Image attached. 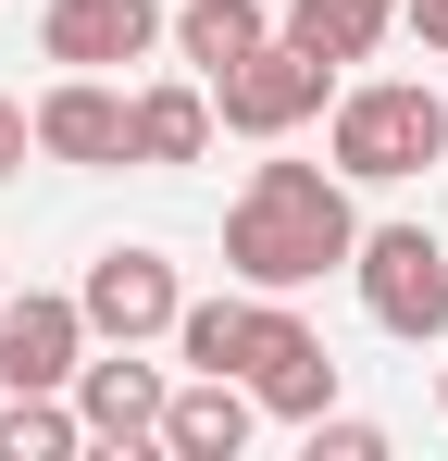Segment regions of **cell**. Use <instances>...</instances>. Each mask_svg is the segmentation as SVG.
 <instances>
[{"instance_id": "cell-10", "label": "cell", "mask_w": 448, "mask_h": 461, "mask_svg": "<svg viewBox=\"0 0 448 461\" xmlns=\"http://www.w3.org/2000/svg\"><path fill=\"white\" fill-rule=\"evenodd\" d=\"M299 300H274V287H224V300H187L175 312V362L187 375H249L262 349H274V324H287Z\"/></svg>"}, {"instance_id": "cell-12", "label": "cell", "mask_w": 448, "mask_h": 461, "mask_svg": "<svg viewBox=\"0 0 448 461\" xmlns=\"http://www.w3.org/2000/svg\"><path fill=\"white\" fill-rule=\"evenodd\" d=\"M249 399H262V411H287V424L336 411V349L311 337V312H287V324H274V349L249 362Z\"/></svg>"}, {"instance_id": "cell-4", "label": "cell", "mask_w": 448, "mask_h": 461, "mask_svg": "<svg viewBox=\"0 0 448 461\" xmlns=\"http://www.w3.org/2000/svg\"><path fill=\"white\" fill-rule=\"evenodd\" d=\"M324 100H336V63L299 50L287 25H274L249 63H224V76H212V125H237V138H299Z\"/></svg>"}, {"instance_id": "cell-13", "label": "cell", "mask_w": 448, "mask_h": 461, "mask_svg": "<svg viewBox=\"0 0 448 461\" xmlns=\"http://www.w3.org/2000/svg\"><path fill=\"white\" fill-rule=\"evenodd\" d=\"M262 38H274V13H262V0H187V13H175V63H187L200 87H212L224 63H249Z\"/></svg>"}, {"instance_id": "cell-6", "label": "cell", "mask_w": 448, "mask_h": 461, "mask_svg": "<svg viewBox=\"0 0 448 461\" xmlns=\"http://www.w3.org/2000/svg\"><path fill=\"white\" fill-rule=\"evenodd\" d=\"M38 150L75 162V175H112V162H138V87H112V76H50L38 100Z\"/></svg>"}, {"instance_id": "cell-19", "label": "cell", "mask_w": 448, "mask_h": 461, "mask_svg": "<svg viewBox=\"0 0 448 461\" xmlns=\"http://www.w3.org/2000/svg\"><path fill=\"white\" fill-rule=\"evenodd\" d=\"M399 25H411L424 50H448V0H399Z\"/></svg>"}, {"instance_id": "cell-2", "label": "cell", "mask_w": 448, "mask_h": 461, "mask_svg": "<svg viewBox=\"0 0 448 461\" xmlns=\"http://www.w3.org/2000/svg\"><path fill=\"white\" fill-rule=\"evenodd\" d=\"M324 150H336L349 187H399V175L448 162V100L424 76H362V87L324 100Z\"/></svg>"}, {"instance_id": "cell-11", "label": "cell", "mask_w": 448, "mask_h": 461, "mask_svg": "<svg viewBox=\"0 0 448 461\" xmlns=\"http://www.w3.org/2000/svg\"><path fill=\"white\" fill-rule=\"evenodd\" d=\"M249 424H262L249 375H187L175 399H162V449H175V461H237Z\"/></svg>"}, {"instance_id": "cell-7", "label": "cell", "mask_w": 448, "mask_h": 461, "mask_svg": "<svg viewBox=\"0 0 448 461\" xmlns=\"http://www.w3.org/2000/svg\"><path fill=\"white\" fill-rule=\"evenodd\" d=\"M175 38V13L162 0H50L38 13V50L63 63V76H112V63H149Z\"/></svg>"}, {"instance_id": "cell-17", "label": "cell", "mask_w": 448, "mask_h": 461, "mask_svg": "<svg viewBox=\"0 0 448 461\" xmlns=\"http://www.w3.org/2000/svg\"><path fill=\"white\" fill-rule=\"evenodd\" d=\"M311 461H386V424H362V411H311Z\"/></svg>"}, {"instance_id": "cell-20", "label": "cell", "mask_w": 448, "mask_h": 461, "mask_svg": "<svg viewBox=\"0 0 448 461\" xmlns=\"http://www.w3.org/2000/svg\"><path fill=\"white\" fill-rule=\"evenodd\" d=\"M436 424H448V362H436Z\"/></svg>"}, {"instance_id": "cell-8", "label": "cell", "mask_w": 448, "mask_h": 461, "mask_svg": "<svg viewBox=\"0 0 448 461\" xmlns=\"http://www.w3.org/2000/svg\"><path fill=\"white\" fill-rule=\"evenodd\" d=\"M100 337H87V300L75 287H13L0 300V386H75Z\"/></svg>"}, {"instance_id": "cell-9", "label": "cell", "mask_w": 448, "mask_h": 461, "mask_svg": "<svg viewBox=\"0 0 448 461\" xmlns=\"http://www.w3.org/2000/svg\"><path fill=\"white\" fill-rule=\"evenodd\" d=\"M162 362H138V349H87L75 362V411H87V437L100 449H162Z\"/></svg>"}, {"instance_id": "cell-5", "label": "cell", "mask_w": 448, "mask_h": 461, "mask_svg": "<svg viewBox=\"0 0 448 461\" xmlns=\"http://www.w3.org/2000/svg\"><path fill=\"white\" fill-rule=\"evenodd\" d=\"M87 337L100 349H149V337H175V312H187V287H175V262L149 249V237H125V249H100L87 262Z\"/></svg>"}, {"instance_id": "cell-16", "label": "cell", "mask_w": 448, "mask_h": 461, "mask_svg": "<svg viewBox=\"0 0 448 461\" xmlns=\"http://www.w3.org/2000/svg\"><path fill=\"white\" fill-rule=\"evenodd\" d=\"M386 25H399V0H287V38H299V50H324L336 76L373 63V38H386Z\"/></svg>"}, {"instance_id": "cell-3", "label": "cell", "mask_w": 448, "mask_h": 461, "mask_svg": "<svg viewBox=\"0 0 448 461\" xmlns=\"http://www.w3.org/2000/svg\"><path fill=\"white\" fill-rule=\"evenodd\" d=\"M349 287H362V312L386 324V337L436 349V337H448V237L436 225H362Z\"/></svg>"}, {"instance_id": "cell-15", "label": "cell", "mask_w": 448, "mask_h": 461, "mask_svg": "<svg viewBox=\"0 0 448 461\" xmlns=\"http://www.w3.org/2000/svg\"><path fill=\"white\" fill-rule=\"evenodd\" d=\"M200 150H212V87L200 76L138 87V162H200Z\"/></svg>"}, {"instance_id": "cell-1", "label": "cell", "mask_w": 448, "mask_h": 461, "mask_svg": "<svg viewBox=\"0 0 448 461\" xmlns=\"http://www.w3.org/2000/svg\"><path fill=\"white\" fill-rule=\"evenodd\" d=\"M349 249H362V200L336 162H249L237 175V200H224V275L237 287L299 300V287L349 275Z\"/></svg>"}, {"instance_id": "cell-21", "label": "cell", "mask_w": 448, "mask_h": 461, "mask_svg": "<svg viewBox=\"0 0 448 461\" xmlns=\"http://www.w3.org/2000/svg\"><path fill=\"white\" fill-rule=\"evenodd\" d=\"M0 300H13V275H0Z\"/></svg>"}, {"instance_id": "cell-18", "label": "cell", "mask_w": 448, "mask_h": 461, "mask_svg": "<svg viewBox=\"0 0 448 461\" xmlns=\"http://www.w3.org/2000/svg\"><path fill=\"white\" fill-rule=\"evenodd\" d=\"M25 150H38V113H25V100H0V187L25 175Z\"/></svg>"}, {"instance_id": "cell-14", "label": "cell", "mask_w": 448, "mask_h": 461, "mask_svg": "<svg viewBox=\"0 0 448 461\" xmlns=\"http://www.w3.org/2000/svg\"><path fill=\"white\" fill-rule=\"evenodd\" d=\"M75 449H87L75 386H13L0 399V461H75Z\"/></svg>"}]
</instances>
